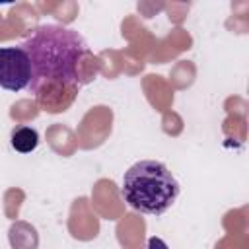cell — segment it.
Here are the masks:
<instances>
[{
  "mask_svg": "<svg viewBox=\"0 0 249 249\" xmlns=\"http://www.w3.org/2000/svg\"><path fill=\"white\" fill-rule=\"evenodd\" d=\"M29 56V89L39 107L49 113H60L76 99L82 80L78 66L88 54L84 37L64 25H39L21 45Z\"/></svg>",
  "mask_w": 249,
  "mask_h": 249,
  "instance_id": "cell-1",
  "label": "cell"
},
{
  "mask_svg": "<svg viewBox=\"0 0 249 249\" xmlns=\"http://www.w3.org/2000/svg\"><path fill=\"white\" fill-rule=\"evenodd\" d=\"M179 191L181 187L169 167L158 160H140L123 175V198L142 214H163L173 206Z\"/></svg>",
  "mask_w": 249,
  "mask_h": 249,
  "instance_id": "cell-2",
  "label": "cell"
},
{
  "mask_svg": "<svg viewBox=\"0 0 249 249\" xmlns=\"http://www.w3.org/2000/svg\"><path fill=\"white\" fill-rule=\"evenodd\" d=\"M31 64L23 47H0V88L19 91L29 86Z\"/></svg>",
  "mask_w": 249,
  "mask_h": 249,
  "instance_id": "cell-3",
  "label": "cell"
},
{
  "mask_svg": "<svg viewBox=\"0 0 249 249\" xmlns=\"http://www.w3.org/2000/svg\"><path fill=\"white\" fill-rule=\"evenodd\" d=\"M39 144V134L35 128L31 126H18L12 132V148L21 152V154H29L37 148Z\"/></svg>",
  "mask_w": 249,
  "mask_h": 249,
  "instance_id": "cell-4",
  "label": "cell"
},
{
  "mask_svg": "<svg viewBox=\"0 0 249 249\" xmlns=\"http://www.w3.org/2000/svg\"><path fill=\"white\" fill-rule=\"evenodd\" d=\"M146 249H169V247L165 245V241H163V239H160V237H156V235H154V237H150V239H148V247H146Z\"/></svg>",
  "mask_w": 249,
  "mask_h": 249,
  "instance_id": "cell-5",
  "label": "cell"
}]
</instances>
